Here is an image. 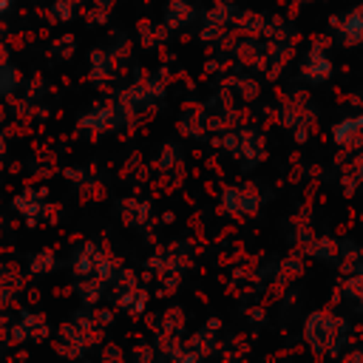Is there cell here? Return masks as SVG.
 <instances>
[{"label":"cell","mask_w":363,"mask_h":363,"mask_svg":"<svg viewBox=\"0 0 363 363\" xmlns=\"http://www.w3.org/2000/svg\"><path fill=\"white\" fill-rule=\"evenodd\" d=\"M303 74H306L312 82H323V79L332 74V62H329V57H326L323 51H312L309 60H306V65H303Z\"/></svg>","instance_id":"1"},{"label":"cell","mask_w":363,"mask_h":363,"mask_svg":"<svg viewBox=\"0 0 363 363\" xmlns=\"http://www.w3.org/2000/svg\"><path fill=\"white\" fill-rule=\"evenodd\" d=\"M340 37H343L346 43L363 40V6L352 9V11L343 17V23H340Z\"/></svg>","instance_id":"2"},{"label":"cell","mask_w":363,"mask_h":363,"mask_svg":"<svg viewBox=\"0 0 363 363\" xmlns=\"http://www.w3.org/2000/svg\"><path fill=\"white\" fill-rule=\"evenodd\" d=\"M360 133H363V116H352V119H343L335 125V139L340 145H352L354 136H360Z\"/></svg>","instance_id":"3"},{"label":"cell","mask_w":363,"mask_h":363,"mask_svg":"<svg viewBox=\"0 0 363 363\" xmlns=\"http://www.w3.org/2000/svg\"><path fill=\"white\" fill-rule=\"evenodd\" d=\"M6 6H9V0H0V11H3V9H6Z\"/></svg>","instance_id":"4"}]
</instances>
